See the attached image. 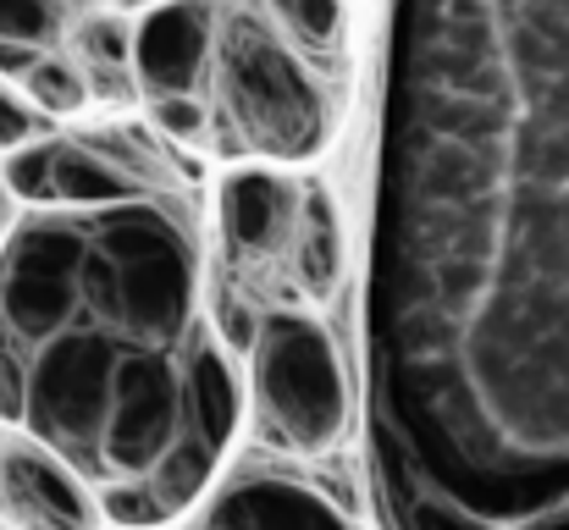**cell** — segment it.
Wrapping results in <instances>:
<instances>
[{"label":"cell","instance_id":"1","mask_svg":"<svg viewBox=\"0 0 569 530\" xmlns=\"http://www.w3.org/2000/svg\"><path fill=\"white\" fill-rule=\"evenodd\" d=\"M387 530H569V0H387L366 232Z\"/></svg>","mask_w":569,"mask_h":530},{"label":"cell","instance_id":"2","mask_svg":"<svg viewBox=\"0 0 569 530\" xmlns=\"http://www.w3.org/2000/svg\"><path fill=\"white\" fill-rule=\"evenodd\" d=\"M0 420L67 459L128 530L204 498L238 381L199 327V243L178 204H44L6 227Z\"/></svg>","mask_w":569,"mask_h":530},{"label":"cell","instance_id":"3","mask_svg":"<svg viewBox=\"0 0 569 530\" xmlns=\"http://www.w3.org/2000/svg\"><path fill=\"white\" fill-rule=\"evenodd\" d=\"M210 61L238 150L266 161H310L327 150V94L266 22L232 17Z\"/></svg>","mask_w":569,"mask_h":530},{"label":"cell","instance_id":"4","mask_svg":"<svg viewBox=\"0 0 569 530\" xmlns=\"http://www.w3.org/2000/svg\"><path fill=\"white\" fill-rule=\"evenodd\" d=\"M249 370H254V403L266 431L293 453H327L349 426V392L338 349L321 332V321L271 310L249 338Z\"/></svg>","mask_w":569,"mask_h":530},{"label":"cell","instance_id":"5","mask_svg":"<svg viewBox=\"0 0 569 530\" xmlns=\"http://www.w3.org/2000/svg\"><path fill=\"white\" fill-rule=\"evenodd\" d=\"M6 188L28 204H111L144 193V177L100 139H28L6 161Z\"/></svg>","mask_w":569,"mask_h":530},{"label":"cell","instance_id":"6","mask_svg":"<svg viewBox=\"0 0 569 530\" xmlns=\"http://www.w3.org/2000/svg\"><path fill=\"white\" fill-rule=\"evenodd\" d=\"M0 509L17 530H94L100 520L89 481L33 437L0 448Z\"/></svg>","mask_w":569,"mask_h":530},{"label":"cell","instance_id":"7","mask_svg":"<svg viewBox=\"0 0 569 530\" xmlns=\"http://www.w3.org/2000/svg\"><path fill=\"white\" fill-rule=\"evenodd\" d=\"M216 56V11L210 0H161L133 28V78L161 94H193Z\"/></svg>","mask_w":569,"mask_h":530},{"label":"cell","instance_id":"8","mask_svg":"<svg viewBox=\"0 0 569 530\" xmlns=\"http://www.w3.org/2000/svg\"><path fill=\"white\" fill-rule=\"evenodd\" d=\"M193 530H349V520L316 487L249 470V476H232L204 503Z\"/></svg>","mask_w":569,"mask_h":530},{"label":"cell","instance_id":"9","mask_svg":"<svg viewBox=\"0 0 569 530\" xmlns=\"http://www.w3.org/2000/svg\"><path fill=\"white\" fill-rule=\"evenodd\" d=\"M299 227V188L266 167H243L221 182V232L232 238L238 254L249 260H277L288 254Z\"/></svg>","mask_w":569,"mask_h":530},{"label":"cell","instance_id":"10","mask_svg":"<svg viewBox=\"0 0 569 530\" xmlns=\"http://www.w3.org/2000/svg\"><path fill=\"white\" fill-rule=\"evenodd\" d=\"M293 260H299V277L310 293H332L338 282V266H343V238H338V216H332V199L321 188H310L299 199V227H293Z\"/></svg>","mask_w":569,"mask_h":530},{"label":"cell","instance_id":"11","mask_svg":"<svg viewBox=\"0 0 569 530\" xmlns=\"http://www.w3.org/2000/svg\"><path fill=\"white\" fill-rule=\"evenodd\" d=\"M17 83L28 89V106H33L39 117H72V111L89 100L83 72H78L72 61H61V56H44V50L17 72Z\"/></svg>","mask_w":569,"mask_h":530},{"label":"cell","instance_id":"12","mask_svg":"<svg viewBox=\"0 0 569 530\" xmlns=\"http://www.w3.org/2000/svg\"><path fill=\"white\" fill-rule=\"evenodd\" d=\"M277 22L288 28L293 44L327 56L343 39V0H277Z\"/></svg>","mask_w":569,"mask_h":530},{"label":"cell","instance_id":"13","mask_svg":"<svg viewBox=\"0 0 569 530\" xmlns=\"http://www.w3.org/2000/svg\"><path fill=\"white\" fill-rule=\"evenodd\" d=\"M61 28V0H0V44L44 50Z\"/></svg>","mask_w":569,"mask_h":530},{"label":"cell","instance_id":"14","mask_svg":"<svg viewBox=\"0 0 569 530\" xmlns=\"http://www.w3.org/2000/svg\"><path fill=\"white\" fill-rule=\"evenodd\" d=\"M83 56L100 78H122L133 67V33L117 17H94V22H83Z\"/></svg>","mask_w":569,"mask_h":530},{"label":"cell","instance_id":"15","mask_svg":"<svg viewBox=\"0 0 569 530\" xmlns=\"http://www.w3.org/2000/svg\"><path fill=\"white\" fill-rule=\"evenodd\" d=\"M39 133H44V122H39V111L28 106V94H17V89L0 83V156H11L17 144H28V139H39Z\"/></svg>","mask_w":569,"mask_h":530},{"label":"cell","instance_id":"16","mask_svg":"<svg viewBox=\"0 0 569 530\" xmlns=\"http://www.w3.org/2000/svg\"><path fill=\"white\" fill-rule=\"evenodd\" d=\"M204 122H210V117H204V106H199V100H193V94H161V100H156V128H161V133H167V139H204Z\"/></svg>","mask_w":569,"mask_h":530},{"label":"cell","instance_id":"17","mask_svg":"<svg viewBox=\"0 0 569 530\" xmlns=\"http://www.w3.org/2000/svg\"><path fill=\"white\" fill-rule=\"evenodd\" d=\"M0 243H6V193H0Z\"/></svg>","mask_w":569,"mask_h":530},{"label":"cell","instance_id":"18","mask_svg":"<svg viewBox=\"0 0 569 530\" xmlns=\"http://www.w3.org/2000/svg\"><path fill=\"white\" fill-rule=\"evenodd\" d=\"M61 6H78V0H61Z\"/></svg>","mask_w":569,"mask_h":530}]
</instances>
